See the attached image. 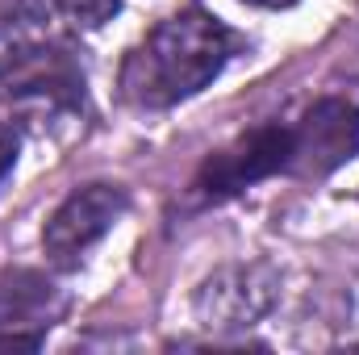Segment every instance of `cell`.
Returning a JSON list of instances; mask_svg holds the SVG:
<instances>
[{
	"mask_svg": "<svg viewBox=\"0 0 359 355\" xmlns=\"http://www.w3.org/2000/svg\"><path fill=\"white\" fill-rule=\"evenodd\" d=\"M234 55V34L205 8L159 21L121 63L117 88L134 109H172L209 88Z\"/></svg>",
	"mask_w": 359,
	"mask_h": 355,
	"instance_id": "obj_1",
	"label": "cell"
},
{
	"mask_svg": "<svg viewBox=\"0 0 359 355\" xmlns=\"http://www.w3.org/2000/svg\"><path fill=\"white\" fill-rule=\"evenodd\" d=\"M84 105V67L59 38L17 34L0 46V117H63Z\"/></svg>",
	"mask_w": 359,
	"mask_h": 355,
	"instance_id": "obj_2",
	"label": "cell"
},
{
	"mask_svg": "<svg viewBox=\"0 0 359 355\" xmlns=\"http://www.w3.org/2000/svg\"><path fill=\"white\" fill-rule=\"evenodd\" d=\"M280 297V276L268 264H226L196 288V322L217 335H234L268 318Z\"/></svg>",
	"mask_w": 359,
	"mask_h": 355,
	"instance_id": "obj_3",
	"label": "cell"
},
{
	"mask_svg": "<svg viewBox=\"0 0 359 355\" xmlns=\"http://www.w3.org/2000/svg\"><path fill=\"white\" fill-rule=\"evenodd\" d=\"M359 155V109L351 100H318L297 126H288V176L322 180Z\"/></svg>",
	"mask_w": 359,
	"mask_h": 355,
	"instance_id": "obj_4",
	"label": "cell"
},
{
	"mask_svg": "<svg viewBox=\"0 0 359 355\" xmlns=\"http://www.w3.org/2000/svg\"><path fill=\"white\" fill-rule=\"evenodd\" d=\"M126 205H130V196H126L121 184L96 180V184L76 188V192L50 213V222H46V230H42V251H46V260L55 267H76L92 243H100V239L121 222Z\"/></svg>",
	"mask_w": 359,
	"mask_h": 355,
	"instance_id": "obj_5",
	"label": "cell"
},
{
	"mask_svg": "<svg viewBox=\"0 0 359 355\" xmlns=\"http://www.w3.org/2000/svg\"><path fill=\"white\" fill-rule=\"evenodd\" d=\"M284 168H288V126H259V130L243 134L234 147L217 151L201 168L192 188L205 201H222V196L271 176V172H284Z\"/></svg>",
	"mask_w": 359,
	"mask_h": 355,
	"instance_id": "obj_6",
	"label": "cell"
},
{
	"mask_svg": "<svg viewBox=\"0 0 359 355\" xmlns=\"http://www.w3.org/2000/svg\"><path fill=\"white\" fill-rule=\"evenodd\" d=\"M63 314V293L29 267H0V330H34L50 326Z\"/></svg>",
	"mask_w": 359,
	"mask_h": 355,
	"instance_id": "obj_7",
	"label": "cell"
},
{
	"mask_svg": "<svg viewBox=\"0 0 359 355\" xmlns=\"http://www.w3.org/2000/svg\"><path fill=\"white\" fill-rule=\"evenodd\" d=\"M109 13H117V0H25L17 34H38V38H59L72 29H92Z\"/></svg>",
	"mask_w": 359,
	"mask_h": 355,
	"instance_id": "obj_8",
	"label": "cell"
},
{
	"mask_svg": "<svg viewBox=\"0 0 359 355\" xmlns=\"http://www.w3.org/2000/svg\"><path fill=\"white\" fill-rule=\"evenodd\" d=\"M17 151H21V126H17V121H8V117H0V180L13 172Z\"/></svg>",
	"mask_w": 359,
	"mask_h": 355,
	"instance_id": "obj_9",
	"label": "cell"
},
{
	"mask_svg": "<svg viewBox=\"0 0 359 355\" xmlns=\"http://www.w3.org/2000/svg\"><path fill=\"white\" fill-rule=\"evenodd\" d=\"M247 4H264V8H284V4H292V0H247Z\"/></svg>",
	"mask_w": 359,
	"mask_h": 355,
	"instance_id": "obj_10",
	"label": "cell"
}]
</instances>
